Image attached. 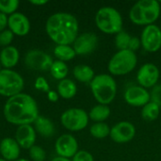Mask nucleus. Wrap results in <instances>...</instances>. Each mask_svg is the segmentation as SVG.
I'll return each mask as SVG.
<instances>
[{
    "mask_svg": "<svg viewBox=\"0 0 161 161\" xmlns=\"http://www.w3.org/2000/svg\"><path fill=\"white\" fill-rule=\"evenodd\" d=\"M3 114L7 122L11 125L18 126L31 125L39 117V108L31 95L21 92L8 98L3 108Z\"/></svg>",
    "mask_w": 161,
    "mask_h": 161,
    "instance_id": "1",
    "label": "nucleus"
},
{
    "mask_svg": "<svg viewBox=\"0 0 161 161\" xmlns=\"http://www.w3.org/2000/svg\"><path fill=\"white\" fill-rule=\"evenodd\" d=\"M45 30L48 37L58 45H70L77 38L78 22L71 13L57 12L47 19Z\"/></svg>",
    "mask_w": 161,
    "mask_h": 161,
    "instance_id": "2",
    "label": "nucleus"
},
{
    "mask_svg": "<svg viewBox=\"0 0 161 161\" xmlns=\"http://www.w3.org/2000/svg\"><path fill=\"white\" fill-rule=\"evenodd\" d=\"M160 14L159 3L156 0H141L131 8L129 17L132 23L139 25H152Z\"/></svg>",
    "mask_w": 161,
    "mask_h": 161,
    "instance_id": "3",
    "label": "nucleus"
},
{
    "mask_svg": "<svg viewBox=\"0 0 161 161\" xmlns=\"http://www.w3.org/2000/svg\"><path fill=\"white\" fill-rule=\"evenodd\" d=\"M90 85L94 98L100 105H108L114 100L117 85L112 76L106 74L95 75Z\"/></svg>",
    "mask_w": 161,
    "mask_h": 161,
    "instance_id": "4",
    "label": "nucleus"
},
{
    "mask_svg": "<svg viewBox=\"0 0 161 161\" xmlns=\"http://www.w3.org/2000/svg\"><path fill=\"white\" fill-rule=\"evenodd\" d=\"M97 27L107 34H118L123 29V19L120 12L111 7L101 8L95 15Z\"/></svg>",
    "mask_w": 161,
    "mask_h": 161,
    "instance_id": "5",
    "label": "nucleus"
},
{
    "mask_svg": "<svg viewBox=\"0 0 161 161\" xmlns=\"http://www.w3.org/2000/svg\"><path fill=\"white\" fill-rule=\"evenodd\" d=\"M25 81L22 75L12 69H2L0 71V95L12 97L22 92Z\"/></svg>",
    "mask_w": 161,
    "mask_h": 161,
    "instance_id": "6",
    "label": "nucleus"
},
{
    "mask_svg": "<svg viewBox=\"0 0 161 161\" xmlns=\"http://www.w3.org/2000/svg\"><path fill=\"white\" fill-rule=\"evenodd\" d=\"M137 65V56L130 50H121L108 62V71L114 75H123L130 73Z\"/></svg>",
    "mask_w": 161,
    "mask_h": 161,
    "instance_id": "7",
    "label": "nucleus"
},
{
    "mask_svg": "<svg viewBox=\"0 0 161 161\" xmlns=\"http://www.w3.org/2000/svg\"><path fill=\"white\" fill-rule=\"evenodd\" d=\"M62 125L70 131H80L89 124V115L81 108H69L60 117Z\"/></svg>",
    "mask_w": 161,
    "mask_h": 161,
    "instance_id": "8",
    "label": "nucleus"
},
{
    "mask_svg": "<svg viewBox=\"0 0 161 161\" xmlns=\"http://www.w3.org/2000/svg\"><path fill=\"white\" fill-rule=\"evenodd\" d=\"M53 62L51 56L40 49L29 50L25 57L26 67L34 71H48Z\"/></svg>",
    "mask_w": 161,
    "mask_h": 161,
    "instance_id": "9",
    "label": "nucleus"
},
{
    "mask_svg": "<svg viewBox=\"0 0 161 161\" xmlns=\"http://www.w3.org/2000/svg\"><path fill=\"white\" fill-rule=\"evenodd\" d=\"M141 42L143 48L148 52H157L161 47V29L155 25H149L142 33Z\"/></svg>",
    "mask_w": 161,
    "mask_h": 161,
    "instance_id": "10",
    "label": "nucleus"
},
{
    "mask_svg": "<svg viewBox=\"0 0 161 161\" xmlns=\"http://www.w3.org/2000/svg\"><path fill=\"white\" fill-rule=\"evenodd\" d=\"M55 149L58 157L71 158L78 152V144L75 138L70 134H64L58 138L55 143Z\"/></svg>",
    "mask_w": 161,
    "mask_h": 161,
    "instance_id": "11",
    "label": "nucleus"
},
{
    "mask_svg": "<svg viewBox=\"0 0 161 161\" xmlns=\"http://www.w3.org/2000/svg\"><path fill=\"white\" fill-rule=\"evenodd\" d=\"M98 43L97 36L92 32L83 33L75 39L74 42V50L76 55L85 56L92 53Z\"/></svg>",
    "mask_w": 161,
    "mask_h": 161,
    "instance_id": "12",
    "label": "nucleus"
},
{
    "mask_svg": "<svg viewBox=\"0 0 161 161\" xmlns=\"http://www.w3.org/2000/svg\"><path fill=\"white\" fill-rule=\"evenodd\" d=\"M136 134L135 126L129 122H120L111 129L109 136L117 143H125L133 140Z\"/></svg>",
    "mask_w": 161,
    "mask_h": 161,
    "instance_id": "13",
    "label": "nucleus"
},
{
    "mask_svg": "<svg viewBox=\"0 0 161 161\" xmlns=\"http://www.w3.org/2000/svg\"><path fill=\"white\" fill-rule=\"evenodd\" d=\"M159 78L158 68L152 63H146L142 65L137 75V79L142 88H151L155 86Z\"/></svg>",
    "mask_w": 161,
    "mask_h": 161,
    "instance_id": "14",
    "label": "nucleus"
},
{
    "mask_svg": "<svg viewBox=\"0 0 161 161\" xmlns=\"http://www.w3.org/2000/svg\"><path fill=\"white\" fill-rule=\"evenodd\" d=\"M8 27L14 35L25 36L30 31V22L26 15L16 11L8 16Z\"/></svg>",
    "mask_w": 161,
    "mask_h": 161,
    "instance_id": "15",
    "label": "nucleus"
},
{
    "mask_svg": "<svg viewBox=\"0 0 161 161\" xmlns=\"http://www.w3.org/2000/svg\"><path fill=\"white\" fill-rule=\"evenodd\" d=\"M37 140V132L31 125H20L15 131V141L23 149H30L35 145Z\"/></svg>",
    "mask_w": 161,
    "mask_h": 161,
    "instance_id": "16",
    "label": "nucleus"
},
{
    "mask_svg": "<svg viewBox=\"0 0 161 161\" xmlns=\"http://www.w3.org/2000/svg\"><path fill=\"white\" fill-rule=\"evenodd\" d=\"M149 92L142 87L132 86L125 92V102L133 107H144L150 101Z\"/></svg>",
    "mask_w": 161,
    "mask_h": 161,
    "instance_id": "17",
    "label": "nucleus"
},
{
    "mask_svg": "<svg viewBox=\"0 0 161 161\" xmlns=\"http://www.w3.org/2000/svg\"><path fill=\"white\" fill-rule=\"evenodd\" d=\"M21 154V147L12 138H4L0 142V155L8 161L19 159Z\"/></svg>",
    "mask_w": 161,
    "mask_h": 161,
    "instance_id": "18",
    "label": "nucleus"
},
{
    "mask_svg": "<svg viewBox=\"0 0 161 161\" xmlns=\"http://www.w3.org/2000/svg\"><path fill=\"white\" fill-rule=\"evenodd\" d=\"M20 59L19 50L12 45L4 47L0 52V63L4 69H11L17 65Z\"/></svg>",
    "mask_w": 161,
    "mask_h": 161,
    "instance_id": "19",
    "label": "nucleus"
},
{
    "mask_svg": "<svg viewBox=\"0 0 161 161\" xmlns=\"http://www.w3.org/2000/svg\"><path fill=\"white\" fill-rule=\"evenodd\" d=\"M34 128L37 133L44 138H49L55 134V125L53 122L43 116H39L34 122Z\"/></svg>",
    "mask_w": 161,
    "mask_h": 161,
    "instance_id": "20",
    "label": "nucleus"
},
{
    "mask_svg": "<svg viewBox=\"0 0 161 161\" xmlns=\"http://www.w3.org/2000/svg\"><path fill=\"white\" fill-rule=\"evenodd\" d=\"M77 92V88L75 83L68 78L60 80L58 84V93L60 97L64 99H71L73 98Z\"/></svg>",
    "mask_w": 161,
    "mask_h": 161,
    "instance_id": "21",
    "label": "nucleus"
},
{
    "mask_svg": "<svg viewBox=\"0 0 161 161\" xmlns=\"http://www.w3.org/2000/svg\"><path fill=\"white\" fill-rule=\"evenodd\" d=\"M74 75L75 77L83 83H91L92 80L93 79L94 75V72L92 69V67L88 66V65H77L74 68Z\"/></svg>",
    "mask_w": 161,
    "mask_h": 161,
    "instance_id": "22",
    "label": "nucleus"
},
{
    "mask_svg": "<svg viewBox=\"0 0 161 161\" xmlns=\"http://www.w3.org/2000/svg\"><path fill=\"white\" fill-rule=\"evenodd\" d=\"M110 115V109L107 105H97L92 108L89 113V117L97 123H103Z\"/></svg>",
    "mask_w": 161,
    "mask_h": 161,
    "instance_id": "23",
    "label": "nucleus"
},
{
    "mask_svg": "<svg viewBox=\"0 0 161 161\" xmlns=\"http://www.w3.org/2000/svg\"><path fill=\"white\" fill-rule=\"evenodd\" d=\"M54 55L60 61H69L75 57L74 48L70 45H57L54 48Z\"/></svg>",
    "mask_w": 161,
    "mask_h": 161,
    "instance_id": "24",
    "label": "nucleus"
},
{
    "mask_svg": "<svg viewBox=\"0 0 161 161\" xmlns=\"http://www.w3.org/2000/svg\"><path fill=\"white\" fill-rule=\"evenodd\" d=\"M50 73L52 76L58 80H63L68 75V66L65 62L60 60H55L50 68Z\"/></svg>",
    "mask_w": 161,
    "mask_h": 161,
    "instance_id": "25",
    "label": "nucleus"
},
{
    "mask_svg": "<svg viewBox=\"0 0 161 161\" xmlns=\"http://www.w3.org/2000/svg\"><path fill=\"white\" fill-rule=\"evenodd\" d=\"M159 112L160 107L155 102H149L143 107L142 110V116L145 121L151 122L158 119V117L159 116Z\"/></svg>",
    "mask_w": 161,
    "mask_h": 161,
    "instance_id": "26",
    "label": "nucleus"
},
{
    "mask_svg": "<svg viewBox=\"0 0 161 161\" xmlns=\"http://www.w3.org/2000/svg\"><path fill=\"white\" fill-rule=\"evenodd\" d=\"M90 133L96 139H105L109 135L110 128L105 123H96L90 128Z\"/></svg>",
    "mask_w": 161,
    "mask_h": 161,
    "instance_id": "27",
    "label": "nucleus"
},
{
    "mask_svg": "<svg viewBox=\"0 0 161 161\" xmlns=\"http://www.w3.org/2000/svg\"><path fill=\"white\" fill-rule=\"evenodd\" d=\"M19 5L18 0H0V12L9 16L16 12Z\"/></svg>",
    "mask_w": 161,
    "mask_h": 161,
    "instance_id": "28",
    "label": "nucleus"
},
{
    "mask_svg": "<svg viewBox=\"0 0 161 161\" xmlns=\"http://www.w3.org/2000/svg\"><path fill=\"white\" fill-rule=\"evenodd\" d=\"M131 37L128 35V33H126L125 31H121L116 35V39H115V43L117 48L121 51V50H128L129 47V42H130Z\"/></svg>",
    "mask_w": 161,
    "mask_h": 161,
    "instance_id": "29",
    "label": "nucleus"
},
{
    "mask_svg": "<svg viewBox=\"0 0 161 161\" xmlns=\"http://www.w3.org/2000/svg\"><path fill=\"white\" fill-rule=\"evenodd\" d=\"M29 157L33 161H44L46 155L43 148L35 144L29 149Z\"/></svg>",
    "mask_w": 161,
    "mask_h": 161,
    "instance_id": "30",
    "label": "nucleus"
},
{
    "mask_svg": "<svg viewBox=\"0 0 161 161\" xmlns=\"http://www.w3.org/2000/svg\"><path fill=\"white\" fill-rule=\"evenodd\" d=\"M14 38V34L8 28L0 32V45L3 47L9 46Z\"/></svg>",
    "mask_w": 161,
    "mask_h": 161,
    "instance_id": "31",
    "label": "nucleus"
},
{
    "mask_svg": "<svg viewBox=\"0 0 161 161\" xmlns=\"http://www.w3.org/2000/svg\"><path fill=\"white\" fill-rule=\"evenodd\" d=\"M34 87L38 91H41V92H43L48 93L50 92V86H49L47 80L43 76H39V77L36 78L35 83H34Z\"/></svg>",
    "mask_w": 161,
    "mask_h": 161,
    "instance_id": "32",
    "label": "nucleus"
},
{
    "mask_svg": "<svg viewBox=\"0 0 161 161\" xmlns=\"http://www.w3.org/2000/svg\"><path fill=\"white\" fill-rule=\"evenodd\" d=\"M72 161H94V159L91 153L82 150V151H78L75 155Z\"/></svg>",
    "mask_w": 161,
    "mask_h": 161,
    "instance_id": "33",
    "label": "nucleus"
},
{
    "mask_svg": "<svg viewBox=\"0 0 161 161\" xmlns=\"http://www.w3.org/2000/svg\"><path fill=\"white\" fill-rule=\"evenodd\" d=\"M152 98H153L152 102H155L156 104L161 107V86H158L153 90Z\"/></svg>",
    "mask_w": 161,
    "mask_h": 161,
    "instance_id": "34",
    "label": "nucleus"
},
{
    "mask_svg": "<svg viewBox=\"0 0 161 161\" xmlns=\"http://www.w3.org/2000/svg\"><path fill=\"white\" fill-rule=\"evenodd\" d=\"M141 41L139 38L137 37H132L131 40H130V42H129V47H128V50L132 51V52H135L136 50H138L140 48V45H141Z\"/></svg>",
    "mask_w": 161,
    "mask_h": 161,
    "instance_id": "35",
    "label": "nucleus"
},
{
    "mask_svg": "<svg viewBox=\"0 0 161 161\" xmlns=\"http://www.w3.org/2000/svg\"><path fill=\"white\" fill-rule=\"evenodd\" d=\"M8 15L0 12V32L4 31L5 29H7V26H8Z\"/></svg>",
    "mask_w": 161,
    "mask_h": 161,
    "instance_id": "36",
    "label": "nucleus"
},
{
    "mask_svg": "<svg viewBox=\"0 0 161 161\" xmlns=\"http://www.w3.org/2000/svg\"><path fill=\"white\" fill-rule=\"evenodd\" d=\"M47 98L50 102H57L58 100V93L54 91H50L47 93Z\"/></svg>",
    "mask_w": 161,
    "mask_h": 161,
    "instance_id": "37",
    "label": "nucleus"
},
{
    "mask_svg": "<svg viewBox=\"0 0 161 161\" xmlns=\"http://www.w3.org/2000/svg\"><path fill=\"white\" fill-rule=\"evenodd\" d=\"M47 3H48L47 0H32V1H30V4L35 5V6H42Z\"/></svg>",
    "mask_w": 161,
    "mask_h": 161,
    "instance_id": "38",
    "label": "nucleus"
},
{
    "mask_svg": "<svg viewBox=\"0 0 161 161\" xmlns=\"http://www.w3.org/2000/svg\"><path fill=\"white\" fill-rule=\"evenodd\" d=\"M51 161H71L69 158H61V157H57L55 158H53Z\"/></svg>",
    "mask_w": 161,
    "mask_h": 161,
    "instance_id": "39",
    "label": "nucleus"
},
{
    "mask_svg": "<svg viewBox=\"0 0 161 161\" xmlns=\"http://www.w3.org/2000/svg\"><path fill=\"white\" fill-rule=\"evenodd\" d=\"M15 161H29L28 159H25V158H19V159H17V160Z\"/></svg>",
    "mask_w": 161,
    "mask_h": 161,
    "instance_id": "40",
    "label": "nucleus"
},
{
    "mask_svg": "<svg viewBox=\"0 0 161 161\" xmlns=\"http://www.w3.org/2000/svg\"><path fill=\"white\" fill-rule=\"evenodd\" d=\"M0 161H8V160H6V159H4L3 158H0Z\"/></svg>",
    "mask_w": 161,
    "mask_h": 161,
    "instance_id": "41",
    "label": "nucleus"
},
{
    "mask_svg": "<svg viewBox=\"0 0 161 161\" xmlns=\"http://www.w3.org/2000/svg\"><path fill=\"white\" fill-rule=\"evenodd\" d=\"M1 67H2V65H1V63H0V71L2 70V69H1Z\"/></svg>",
    "mask_w": 161,
    "mask_h": 161,
    "instance_id": "42",
    "label": "nucleus"
}]
</instances>
